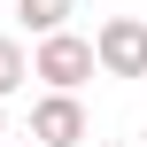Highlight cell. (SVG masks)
<instances>
[{"instance_id": "cell-1", "label": "cell", "mask_w": 147, "mask_h": 147, "mask_svg": "<svg viewBox=\"0 0 147 147\" xmlns=\"http://www.w3.org/2000/svg\"><path fill=\"white\" fill-rule=\"evenodd\" d=\"M31 70H39L54 93H78V85L101 70V47H93V39H78V31H47V39H39V54H31Z\"/></svg>"}, {"instance_id": "cell-3", "label": "cell", "mask_w": 147, "mask_h": 147, "mask_svg": "<svg viewBox=\"0 0 147 147\" xmlns=\"http://www.w3.org/2000/svg\"><path fill=\"white\" fill-rule=\"evenodd\" d=\"M31 140H47V147H78V140H85V109H78V93H47V101L31 109Z\"/></svg>"}, {"instance_id": "cell-6", "label": "cell", "mask_w": 147, "mask_h": 147, "mask_svg": "<svg viewBox=\"0 0 147 147\" xmlns=\"http://www.w3.org/2000/svg\"><path fill=\"white\" fill-rule=\"evenodd\" d=\"M23 147H47V140H23Z\"/></svg>"}, {"instance_id": "cell-2", "label": "cell", "mask_w": 147, "mask_h": 147, "mask_svg": "<svg viewBox=\"0 0 147 147\" xmlns=\"http://www.w3.org/2000/svg\"><path fill=\"white\" fill-rule=\"evenodd\" d=\"M93 47H101V70L109 78H147V23L140 16H109L93 31Z\"/></svg>"}, {"instance_id": "cell-4", "label": "cell", "mask_w": 147, "mask_h": 147, "mask_svg": "<svg viewBox=\"0 0 147 147\" xmlns=\"http://www.w3.org/2000/svg\"><path fill=\"white\" fill-rule=\"evenodd\" d=\"M16 16H23V23L47 39V31H62V23L78 16V0H16Z\"/></svg>"}, {"instance_id": "cell-8", "label": "cell", "mask_w": 147, "mask_h": 147, "mask_svg": "<svg viewBox=\"0 0 147 147\" xmlns=\"http://www.w3.org/2000/svg\"><path fill=\"white\" fill-rule=\"evenodd\" d=\"M0 124H8V116H0Z\"/></svg>"}, {"instance_id": "cell-5", "label": "cell", "mask_w": 147, "mask_h": 147, "mask_svg": "<svg viewBox=\"0 0 147 147\" xmlns=\"http://www.w3.org/2000/svg\"><path fill=\"white\" fill-rule=\"evenodd\" d=\"M23 78H39V70L23 62V47H16V39H0V101H8V93H16Z\"/></svg>"}, {"instance_id": "cell-7", "label": "cell", "mask_w": 147, "mask_h": 147, "mask_svg": "<svg viewBox=\"0 0 147 147\" xmlns=\"http://www.w3.org/2000/svg\"><path fill=\"white\" fill-rule=\"evenodd\" d=\"M101 147H116V140H101Z\"/></svg>"}]
</instances>
